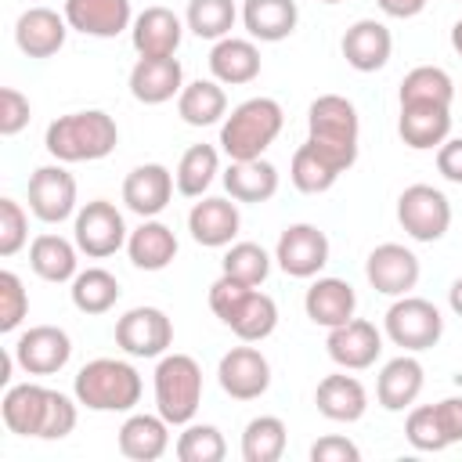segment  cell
I'll list each match as a JSON object with an SVG mask.
<instances>
[{
  "label": "cell",
  "instance_id": "cell-16",
  "mask_svg": "<svg viewBox=\"0 0 462 462\" xmlns=\"http://www.w3.org/2000/svg\"><path fill=\"white\" fill-rule=\"evenodd\" d=\"M325 346H328V357L339 368L361 372V368H372L379 361V354H383V332L372 321H365V318H350V321L328 328Z\"/></svg>",
  "mask_w": 462,
  "mask_h": 462
},
{
  "label": "cell",
  "instance_id": "cell-14",
  "mask_svg": "<svg viewBox=\"0 0 462 462\" xmlns=\"http://www.w3.org/2000/svg\"><path fill=\"white\" fill-rule=\"evenodd\" d=\"M350 166H354L350 155H343V152H336V148H325V144H318V141L307 137V141L292 152L289 177H292L296 191H303V195H321V191H328V188L339 180V173H346Z\"/></svg>",
  "mask_w": 462,
  "mask_h": 462
},
{
  "label": "cell",
  "instance_id": "cell-42",
  "mask_svg": "<svg viewBox=\"0 0 462 462\" xmlns=\"http://www.w3.org/2000/svg\"><path fill=\"white\" fill-rule=\"evenodd\" d=\"M220 274L235 278V282H245V285L256 289L271 274V256L256 242H231L227 253H224V260H220Z\"/></svg>",
  "mask_w": 462,
  "mask_h": 462
},
{
  "label": "cell",
  "instance_id": "cell-9",
  "mask_svg": "<svg viewBox=\"0 0 462 462\" xmlns=\"http://www.w3.org/2000/svg\"><path fill=\"white\" fill-rule=\"evenodd\" d=\"M116 346L130 357H162L173 346V321L159 307H130L116 321Z\"/></svg>",
  "mask_w": 462,
  "mask_h": 462
},
{
  "label": "cell",
  "instance_id": "cell-36",
  "mask_svg": "<svg viewBox=\"0 0 462 462\" xmlns=\"http://www.w3.org/2000/svg\"><path fill=\"white\" fill-rule=\"evenodd\" d=\"M401 105H448L455 101V83L440 65H415L397 90Z\"/></svg>",
  "mask_w": 462,
  "mask_h": 462
},
{
  "label": "cell",
  "instance_id": "cell-47",
  "mask_svg": "<svg viewBox=\"0 0 462 462\" xmlns=\"http://www.w3.org/2000/svg\"><path fill=\"white\" fill-rule=\"evenodd\" d=\"M249 292H253V285H245V282H235V278L220 274V278L209 285V310H213L224 325H231V321H235V314L242 310V303L249 300Z\"/></svg>",
  "mask_w": 462,
  "mask_h": 462
},
{
  "label": "cell",
  "instance_id": "cell-8",
  "mask_svg": "<svg viewBox=\"0 0 462 462\" xmlns=\"http://www.w3.org/2000/svg\"><path fill=\"white\" fill-rule=\"evenodd\" d=\"M126 224L123 213L116 209V202L108 199H94L83 209H76L72 220V242L79 245V253H87L90 260H105L112 253H119L126 245Z\"/></svg>",
  "mask_w": 462,
  "mask_h": 462
},
{
  "label": "cell",
  "instance_id": "cell-51",
  "mask_svg": "<svg viewBox=\"0 0 462 462\" xmlns=\"http://www.w3.org/2000/svg\"><path fill=\"white\" fill-rule=\"evenodd\" d=\"M433 411H437V422L448 444H462V397H444L433 404Z\"/></svg>",
  "mask_w": 462,
  "mask_h": 462
},
{
  "label": "cell",
  "instance_id": "cell-25",
  "mask_svg": "<svg viewBox=\"0 0 462 462\" xmlns=\"http://www.w3.org/2000/svg\"><path fill=\"white\" fill-rule=\"evenodd\" d=\"M303 310H307V318H310L314 325L336 328V325H343V321L354 318V310H357V292H354V285L343 282V278H314L310 289H307V296H303Z\"/></svg>",
  "mask_w": 462,
  "mask_h": 462
},
{
  "label": "cell",
  "instance_id": "cell-41",
  "mask_svg": "<svg viewBox=\"0 0 462 462\" xmlns=\"http://www.w3.org/2000/svg\"><path fill=\"white\" fill-rule=\"evenodd\" d=\"M274 325H278V303H274L267 292L253 289L249 300L242 303V310L235 314V321H231L227 328H231L242 343H260V339H267V336L274 332Z\"/></svg>",
  "mask_w": 462,
  "mask_h": 462
},
{
  "label": "cell",
  "instance_id": "cell-44",
  "mask_svg": "<svg viewBox=\"0 0 462 462\" xmlns=\"http://www.w3.org/2000/svg\"><path fill=\"white\" fill-rule=\"evenodd\" d=\"M404 437H408V444H411L415 451H444V448H451L448 437H444V430H440V422H437L433 404H415V408L408 411V419H404Z\"/></svg>",
  "mask_w": 462,
  "mask_h": 462
},
{
  "label": "cell",
  "instance_id": "cell-52",
  "mask_svg": "<svg viewBox=\"0 0 462 462\" xmlns=\"http://www.w3.org/2000/svg\"><path fill=\"white\" fill-rule=\"evenodd\" d=\"M437 170H440L444 180L462 184V137H448L437 148Z\"/></svg>",
  "mask_w": 462,
  "mask_h": 462
},
{
  "label": "cell",
  "instance_id": "cell-30",
  "mask_svg": "<svg viewBox=\"0 0 462 462\" xmlns=\"http://www.w3.org/2000/svg\"><path fill=\"white\" fill-rule=\"evenodd\" d=\"M170 448V422L155 411H134L126 415V422L119 426V451L134 462H155L162 458Z\"/></svg>",
  "mask_w": 462,
  "mask_h": 462
},
{
  "label": "cell",
  "instance_id": "cell-55",
  "mask_svg": "<svg viewBox=\"0 0 462 462\" xmlns=\"http://www.w3.org/2000/svg\"><path fill=\"white\" fill-rule=\"evenodd\" d=\"M451 47H455V54L462 58V18L451 25Z\"/></svg>",
  "mask_w": 462,
  "mask_h": 462
},
{
  "label": "cell",
  "instance_id": "cell-3",
  "mask_svg": "<svg viewBox=\"0 0 462 462\" xmlns=\"http://www.w3.org/2000/svg\"><path fill=\"white\" fill-rule=\"evenodd\" d=\"M141 375L130 361L119 357H94L76 372L72 393L90 411H134L141 401Z\"/></svg>",
  "mask_w": 462,
  "mask_h": 462
},
{
  "label": "cell",
  "instance_id": "cell-20",
  "mask_svg": "<svg viewBox=\"0 0 462 462\" xmlns=\"http://www.w3.org/2000/svg\"><path fill=\"white\" fill-rule=\"evenodd\" d=\"M61 14H65L69 29H76L83 36H97V40H112L134 25L130 0H65Z\"/></svg>",
  "mask_w": 462,
  "mask_h": 462
},
{
  "label": "cell",
  "instance_id": "cell-29",
  "mask_svg": "<svg viewBox=\"0 0 462 462\" xmlns=\"http://www.w3.org/2000/svg\"><path fill=\"white\" fill-rule=\"evenodd\" d=\"M209 72L224 87H245L260 76V51L253 40L242 36H224L209 51Z\"/></svg>",
  "mask_w": 462,
  "mask_h": 462
},
{
  "label": "cell",
  "instance_id": "cell-12",
  "mask_svg": "<svg viewBox=\"0 0 462 462\" xmlns=\"http://www.w3.org/2000/svg\"><path fill=\"white\" fill-rule=\"evenodd\" d=\"M274 260L289 278H318L328 263V235L314 224H289L278 235Z\"/></svg>",
  "mask_w": 462,
  "mask_h": 462
},
{
  "label": "cell",
  "instance_id": "cell-50",
  "mask_svg": "<svg viewBox=\"0 0 462 462\" xmlns=\"http://www.w3.org/2000/svg\"><path fill=\"white\" fill-rule=\"evenodd\" d=\"M361 458V448L346 437H318L310 444V462H357Z\"/></svg>",
  "mask_w": 462,
  "mask_h": 462
},
{
  "label": "cell",
  "instance_id": "cell-49",
  "mask_svg": "<svg viewBox=\"0 0 462 462\" xmlns=\"http://www.w3.org/2000/svg\"><path fill=\"white\" fill-rule=\"evenodd\" d=\"M76 404L79 401H72L69 393H61V390H54V397H51V415H47V426H43V440H61V437H69L72 430H76Z\"/></svg>",
  "mask_w": 462,
  "mask_h": 462
},
{
  "label": "cell",
  "instance_id": "cell-24",
  "mask_svg": "<svg viewBox=\"0 0 462 462\" xmlns=\"http://www.w3.org/2000/svg\"><path fill=\"white\" fill-rule=\"evenodd\" d=\"M184 90V69L180 61L170 58H137L130 69V94L141 105H166Z\"/></svg>",
  "mask_w": 462,
  "mask_h": 462
},
{
  "label": "cell",
  "instance_id": "cell-22",
  "mask_svg": "<svg viewBox=\"0 0 462 462\" xmlns=\"http://www.w3.org/2000/svg\"><path fill=\"white\" fill-rule=\"evenodd\" d=\"M180 36H184V22L162 4L144 7L130 25V40H134V51L141 58H170V54H177Z\"/></svg>",
  "mask_w": 462,
  "mask_h": 462
},
{
  "label": "cell",
  "instance_id": "cell-54",
  "mask_svg": "<svg viewBox=\"0 0 462 462\" xmlns=\"http://www.w3.org/2000/svg\"><path fill=\"white\" fill-rule=\"evenodd\" d=\"M448 303H451V310L462 318V274L451 282V289H448Z\"/></svg>",
  "mask_w": 462,
  "mask_h": 462
},
{
  "label": "cell",
  "instance_id": "cell-7",
  "mask_svg": "<svg viewBox=\"0 0 462 462\" xmlns=\"http://www.w3.org/2000/svg\"><path fill=\"white\" fill-rule=\"evenodd\" d=\"M397 220L408 238L415 242H437L451 227V202L433 184H408L397 195Z\"/></svg>",
  "mask_w": 462,
  "mask_h": 462
},
{
  "label": "cell",
  "instance_id": "cell-26",
  "mask_svg": "<svg viewBox=\"0 0 462 462\" xmlns=\"http://www.w3.org/2000/svg\"><path fill=\"white\" fill-rule=\"evenodd\" d=\"M397 134L415 152L440 148L451 137V108L448 105H401Z\"/></svg>",
  "mask_w": 462,
  "mask_h": 462
},
{
  "label": "cell",
  "instance_id": "cell-32",
  "mask_svg": "<svg viewBox=\"0 0 462 462\" xmlns=\"http://www.w3.org/2000/svg\"><path fill=\"white\" fill-rule=\"evenodd\" d=\"M126 253H130V263L137 271H162L177 256V235L162 220L148 217V220H141V227L130 231Z\"/></svg>",
  "mask_w": 462,
  "mask_h": 462
},
{
  "label": "cell",
  "instance_id": "cell-37",
  "mask_svg": "<svg viewBox=\"0 0 462 462\" xmlns=\"http://www.w3.org/2000/svg\"><path fill=\"white\" fill-rule=\"evenodd\" d=\"M72 307L83 310V314H108L119 300V278L105 267H87L72 278Z\"/></svg>",
  "mask_w": 462,
  "mask_h": 462
},
{
  "label": "cell",
  "instance_id": "cell-23",
  "mask_svg": "<svg viewBox=\"0 0 462 462\" xmlns=\"http://www.w3.org/2000/svg\"><path fill=\"white\" fill-rule=\"evenodd\" d=\"M339 51H343V58H346L350 69H357V72H379L390 61V54H393V36H390V29L383 22L357 18L343 32Z\"/></svg>",
  "mask_w": 462,
  "mask_h": 462
},
{
  "label": "cell",
  "instance_id": "cell-13",
  "mask_svg": "<svg viewBox=\"0 0 462 462\" xmlns=\"http://www.w3.org/2000/svg\"><path fill=\"white\" fill-rule=\"evenodd\" d=\"M11 350H14V361H18L22 372H29V375H54V372H61L69 365L72 339L58 325H32L29 332L18 336V343Z\"/></svg>",
  "mask_w": 462,
  "mask_h": 462
},
{
  "label": "cell",
  "instance_id": "cell-31",
  "mask_svg": "<svg viewBox=\"0 0 462 462\" xmlns=\"http://www.w3.org/2000/svg\"><path fill=\"white\" fill-rule=\"evenodd\" d=\"M224 188L235 202H267L278 195V170L260 159H231L224 170Z\"/></svg>",
  "mask_w": 462,
  "mask_h": 462
},
{
  "label": "cell",
  "instance_id": "cell-38",
  "mask_svg": "<svg viewBox=\"0 0 462 462\" xmlns=\"http://www.w3.org/2000/svg\"><path fill=\"white\" fill-rule=\"evenodd\" d=\"M217 173H220V152L213 144H191L180 155L173 180H177V191L184 199H202Z\"/></svg>",
  "mask_w": 462,
  "mask_h": 462
},
{
  "label": "cell",
  "instance_id": "cell-5",
  "mask_svg": "<svg viewBox=\"0 0 462 462\" xmlns=\"http://www.w3.org/2000/svg\"><path fill=\"white\" fill-rule=\"evenodd\" d=\"M383 332L390 336L393 346L408 350V354H419V350H430L440 343L444 336V318L440 310L422 300V296H397L383 318Z\"/></svg>",
  "mask_w": 462,
  "mask_h": 462
},
{
  "label": "cell",
  "instance_id": "cell-46",
  "mask_svg": "<svg viewBox=\"0 0 462 462\" xmlns=\"http://www.w3.org/2000/svg\"><path fill=\"white\" fill-rule=\"evenodd\" d=\"M29 238V217L11 195L0 199V256H14Z\"/></svg>",
  "mask_w": 462,
  "mask_h": 462
},
{
  "label": "cell",
  "instance_id": "cell-1",
  "mask_svg": "<svg viewBox=\"0 0 462 462\" xmlns=\"http://www.w3.org/2000/svg\"><path fill=\"white\" fill-rule=\"evenodd\" d=\"M116 144H119V126L101 108L58 116L43 134V148L58 162H94L112 155Z\"/></svg>",
  "mask_w": 462,
  "mask_h": 462
},
{
  "label": "cell",
  "instance_id": "cell-21",
  "mask_svg": "<svg viewBox=\"0 0 462 462\" xmlns=\"http://www.w3.org/2000/svg\"><path fill=\"white\" fill-rule=\"evenodd\" d=\"M69 22L54 7H29L14 22V43L29 58H54L65 47Z\"/></svg>",
  "mask_w": 462,
  "mask_h": 462
},
{
  "label": "cell",
  "instance_id": "cell-34",
  "mask_svg": "<svg viewBox=\"0 0 462 462\" xmlns=\"http://www.w3.org/2000/svg\"><path fill=\"white\" fill-rule=\"evenodd\" d=\"M177 116L188 126H213L227 116V94L217 79H191L177 94Z\"/></svg>",
  "mask_w": 462,
  "mask_h": 462
},
{
  "label": "cell",
  "instance_id": "cell-33",
  "mask_svg": "<svg viewBox=\"0 0 462 462\" xmlns=\"http://www.w3.org/2000/svg\"><path fill=\"white\" fill-rule=\"evenodd\" d=\"M296 22H300L296 0H245L242 4V25L260 43H278L292 36Z\"/></svg>",
  "mask_w": 462,
  "mask_h": 462
},
{
  "label": "cell",
  "instance_id": "cell-57",
  "mask_svg": "<svg viewBox=\"0 0 462 462\" xmlns=\"http://www.w3.org/2000/svg\"><path fill=\"white\" fill-rule=\"evenodd\" d=\"M458 4H462V0H458Z\"/></svg>",
  "mask_w": 462,
  "mask_h": 462
},
{
  "label": "cell",
  "instance_id": "cell-10",
  "mask_svg": "<svg viewBox=\"0 0 462 462\" xmlns=\"http://www.w3.org/2000/svg\"><path fill=\"white\" fill-rule=\"evenodd\" d=\"M419 274H422V267H419V256L408 249V245H401V242H383V245H375L372 253H368V260H365V278H368V285L375 289V292H383V296H408L415 285H419Z\"/></svg>",
  "mask_w": 462,
  "mask_h": 462
},
{
  "label": "cell",
  "instance_id": "cell-15",
  "mask_svg": "<svg viewBox=\"0 0 462 462\" xmlns=\"http://www.w3.org/2000/svg\"><path fill=\"white\" fill-rule=\"evenodd\" d=\"M220 390L235 401H256L271 386V361L256 346H231L217 365Z\"/></svg>",
  "mask_w": 462,
  "mask_h": 462
},
{
  "label": "cell",
  "instance_id": "cell-19",
  "mask_svg": "<svg viewBox=\"0 0 462 462\" xmlns=\"http://www.w3.org/2000/svg\"><path fill=\"white\" fill-rule=\"evenodd\" d=\"M238 227H242L238 206H235V199H224V195H202V202H195L188 213V231L206 249L231 245Z\"/></svg>",
  "mask_w": 462,
  "mask_h": 462
},
{
  "label": "cell",
  "instance_id": "cell-53",
  "mask_svg": "<svg viewBox=\"0 0 462 462\" xmlns=\"http://www.w3.org/2000/svg\"><path fill=\"white\" fill-rule=\"evenodd\" d=\"M375 4H379V11L390 14V18H415V14L426 11L430 0H375Z\"/></svg>",
  "mask_w": 462,
  "mask_h": 462
},
{
  "label": "cell",
  "instance_id": "cell-27",
  "mask_svg": "<svg viewBox=\"0 0 462 462\" xmlns=\"http://www.w3.org/2000/svg\"><path fill=\"white\" fill-rule=\"evenodd\" d=\"M419 393H422V365L408 350L379 368V379H375V401H379V408L404 411V408H411L419 401Z\"/></svg>",
  "mask_w": 462,
  "mask_h": 462
},
{
  "label": "cell",
  "instance_id": "cell-48",
  "mask_svg": "<svg viewBox=\"0 0 462 462\" xmlns=\"http://www.w3.org/2000/svg\"><path fill=\"white\" fill-rule=\"evenodd\" d=\"M29 116H32L29 97H25L22 90H14V87H4V90H0V134H4V137L22 134V130L29 126Z\"/></svg>",
  "mask_w": 462,
  "mask_h": 462
},
{
  "label": "cell",
  "instance_id": "cell-35",
  "mask_svg": "<svg viewBox=\"0 0 462 462\" xmlns=\"http://www.w3.org/2000/svg\"><path fill=\"white\" fill-rule=\"evenodd\" d=\"M76 253L79 245L61 238V235H36L32 245H29V267L43 278V282H72L79 271H76Z\"/></svg>",
  "mask_w": 462,
  "mask_h": 462
},
{
  "label": "cell",
  "instance_id": "cell-4",
  "mask_svg": "<svg viewBox=\"0 0 462 462\" xmlns=\"http://www.w3.org/2000/svg\"><path fill=\"white\" fill-rule=\"evenodd\" d=\"M202 404V368L191 354H162L155 365V411L170 426H188Z\"/></svg>",
  "mask_w": 462,
  "mask_h": 462
},
{
  "label": "cell",
  "instance_id": "cell-18",
  "mask_svg": "<svg viewBox=\"0 0 462 462\" xmlns=\"http://www.w3.org/2000/svg\"><path fill=\"white\" fill-rule=\"evenodd\" d=\"M51 397L54 390L40 386V383H18V386H7L4 401H0V411H4V426L18 437H36L43 440V426H47V415H51Z\"/></svg>",
  "mask_w": 462,
  "mask_h": 462
},
{
  "label": "cell",
  "instance_id": "cell-40",
  "mask_svg": "<svg viewBox=\"0 0 462 462\" xmlns=\"http://www.w3.org/2000/svg\"><path fill=\"white\" fill-rule=\"evenodd\" d=\"M235 0H188L184 11V25L199 36V40H224L235 29Z\"/></svg>",
  "mask_w": 462,
  "mask_h": 462
},
{
  "label": "cell",
  "instance_id": "cell-45",
  "mask_svg": "<svg viewBox=\"0 0 462 462\" xmlns=\"http://www.w3.org/2000/svg\"><path fill=\"white\" fill-rule=\"evenodd\" d=\"M29 314V292L14 271H0V332H14Z\"/></svg>",
  "mask_w": 462,
  "mask_h": 462
},
{
  "label": "cell",
  "instance_id": "cell-28",
  "mask_svg": "<svg viewBox=\"0 0 462 462\" xmlns=\"http://www.w3.org/2000/svg\"><path fill=\"white\" fill-rule=\"evenodd\" d=\"M314 404L332 422H357L368 411V390L361 386V379H354L346 372H332L318 383Z\"/></svg>",
  "mask_w": 462,
  "mask_h": 462
},
{
  "label": "cell",
  "instance_id": "cell-56",
  "mask_svg": "<svg viewBox=\"0 0 462 462\" xmlns=\"http://www.w3.org/2000/svg\"><path fill=\"white\" fill-rule=\"evenodd\" d=\"M318 4H343V0H318Z\"/></svg>",
  "mask_w": 462,
  "mask_h": 462
},
{
  "label": "cell",
  "instance_id": "cell-2",
  "mask_svg": "<svg viewBox=\"0 0 462 462\" xmlns=\"http://www.w3.org/2000/svg\"><path fill=\"white\" fill-rule=\"evenodd\" d=\"M285 126V112L274 97H249L220 123V152L227 159H260Z\"/></svg>",
  "mask_w": 462,
  "mask_h": 462
},
{
  "label": "cell",
  "instance_id": "cell-39",
  "mask_svg": "<svg viewBox=\"0 0 462 462\" xmlns=\"http://www.w3.org/2000/svg\"><path fill=\"white\" fill-rule=\"evenodd\" d=\"M285 440H289V430L278 415H256V419H249V426L242 433V458L245 462H278L285 455Z\"/></svg>",
  "mask_w": 462,
  "mask_h": 462
},
{
  "label": "cell",
  "instance_id": "cell-11",
  "mask_svg": "<svg viewBox=\"0 0 462 462\" xmlns=\"http://www.w3.org/2000/svg\"><path fill=\"white\" fill-rule=\"evenodd\" d=\"M29 209L43 224H61L76 213V177L65 170V162H51V166L32 170Z\"/></svg>",
  "mask_w": 462,
  "mask_h": 462
},
{
  "label": "cell",
  "instance_id": "cell-6",
  "mask_svg": "<svg viewBox=\"0 0 462 462\" xmlns=\"http://www.w3.org/2000/svg\"><path fill=\"white\" fill-rule=\"evenodd\" d=\"M307 137L336 148L343 155H350L357 162V137H361V119L354 101H346L343 94H321L310 101L307 108Z\"/></svg>",
  "mask_w": 462,
  "mask_h": 462
},
{
  "label": "cell",
  "instance_id": "cell-43",
  "mask_svg": "<svg viewBox=\"0 0 462 462\" xmlns=\"http://www.w3.org/2000/svg\"><path fill=\"white\" fill-rule=\"evenodd\" d=\"M177 458L180 462H224L227 455V444H224V433L209 422H188L184 433L177 437Z\"/></svg>",
  "mask_w": 462,
  "mask_h": 462
},
{
  "label": "cell",
  "instance_id": "cell-17",
  "mask_svg": "<svg viewBox=\"0 0 462 462\" xmlns=\"http://www.w3.org/2000/svg\"><path fill=\"white\" fill-rule=\"evenodd\" d=\"M173 188H177V180L162 162H141L123 180V202H126L130 213L148 220V217H159L170 206Z\"/></svg>",
  "mask_w": 462,
  "mask_h": 462
}]
</instances>
